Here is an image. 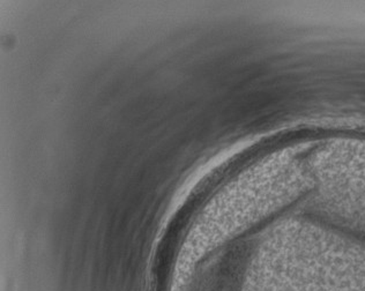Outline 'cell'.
Returning a JSON list of instances; mask_svg holds the SVG:
<instances>
[{"instance_id":"cell-2","label":"cell","mask_w":365,"mask_h":291,"mask_svg":"<svg viewBox=\"0 0 365 291\" xmlns=\"http://www.w3.org/2000/svg\"><path fill=\"white\" fill-rule=\"evenodd\" d=\"M309 207L318 221L346 234L365 235V141L326 143L307 160Z\"/></svg>"},{"instance_id":"cell-1","label":"cell","mask_w":365,"mask_h":291,"mask_svg":"<svg viewBox=\"0 0 365 291\" xmlns=\"http://www.w3.org/2000/svg\"><path fill=\"white\" fill-rule=\"evenodd\" d=\"M245 291H365V245L318 220L272 228Z\"/></svg>"}]
</instances>
